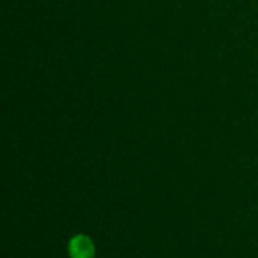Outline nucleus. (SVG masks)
I'll return each mask as SVG.
<instances>
[{"label":"nucleus","instance_id":"f257e3e1","mask_svg":"<svg viewBox=\"0 0 258 258\" xmlns=\"http://www.w3.org/2000/svg\"><path fill=\"white\" fill-rule=\"evenodd\" d=\"M68 252H70L71 258H94L95 246L88 236L77 234L70 240Z\"/></svg>","mask_w":258,"mask_h":258}]
</instances>
